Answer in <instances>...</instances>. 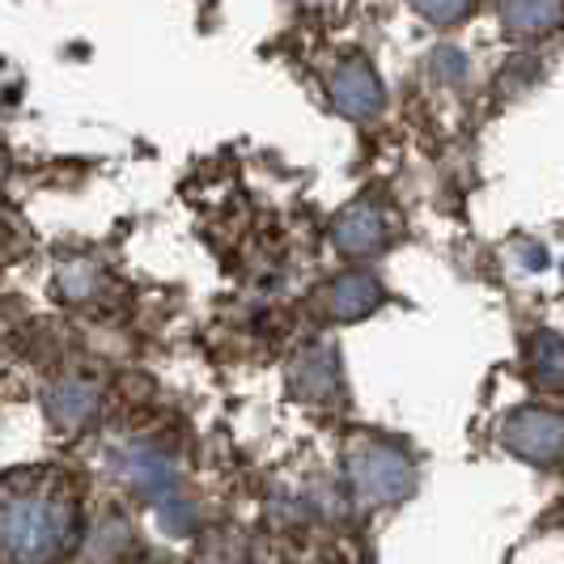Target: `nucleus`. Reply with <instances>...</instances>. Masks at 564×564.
Wrapping results in <instances>:
<instances>
[{
    "label": "nucleus",
    "instance_id": "nucleus-1",
    "mask_svg": "<svg viewBox=\"0 0 564 564\" xmlns=\"http://www.w3.org/2000/svg\"><path fill=\"white\" fill-rule=\"evenodd\" d=\"M82 535L77 480L59 467H30L0 480V561L56 564Z\"/></svg>",
    "mask_w": 564,
    "mask_h": 564
},
{
    "label": "nucleus",
    "instance_id": "nucleus-2",
    "mask_svg": "<svg viewBox=\"0 0 564 564\" xmlns=\"http://www.w3.org/2000/svg\"><path fill=\"white\" fill-rule=\"evenodd\" d=\"M348 484L366 506H395L416 488V471L399 446L366 437L348 451Z\"/></svg>",
    "mask_w": 564,
    "mask_h": 564
},
{
    "label": "nucleus",
    "instance_id": "nucleus-3",
    "mask_svg": "<svg viewBox=\"0 0 564 564\" xmlns=\"http://www.w3.org/2000/svg\"><path fill=\"white\" fill-rule=\"evenodd\" d=\"M501 442L509 454L547 467V463L564 458V416L547 412V408H518L501 424Z\"/></svg>",
    "mask_w": 564,
    "mask_h": 564
},
{
    "label": "nucleus",
    "instance_id": "nucleus-4",
    "mask_svg": "<svg viewBox=\"0 0 564 564\" xmlns=\"http://www.w3.org/2000/svg\"><path fill=\"white\" fill-rule=\"evenodd\" d=\"M332 238L344 254L352 259H366V254H378L391 238H395V213L373 196L352 199L336 221H332Z\"/></svg>",
    "mask_w": 564,
    "mask_h": 564
},
{
    "label": "nucleus",
    "instance_id": "nucleus-5",
    "mask_svg": "<svg viewBox=\"0 0 564 564\" xmlns=\"http://www.w3.org/2000/svg\"><path fill=\"white\" fill-rule=\"evenodd\" d=\"M332 102L348 119H373V115L382 111L387 94H382V82H378V73H373L369 59L352 56L332 73Z\"/></svg>",
    "mask_w": 564,
    "mask_h": 564
},
{
    "label": "nucleus",
    "instance_id": "nucleus-6",
    "mask_svg": "<svg viewBox=\"0 0 564 564\" xmlns=\"http://www.w3.org/2000/svg\"><path fill=\"white\" fill-rule=\"evenodd\" d=\"M382 284L373 281L369 272H344L323 289V314L336 323H357L382 306Z\"/></svg>",
    "mask_w": 564,
    "mask_h": 564
},
{
    "label": "nucleus",
    "instance_id": "nucleus-7",
    "mask_svg": "<svg viewBox=\"0 0 564 564\" xmlns=\"http://www.w3.org/2000/svg\"><path fill=\"white\" fill-rule=\"evenodd\" d=\"M289 387L297 399H332L339 391L336 352L327 344H314L306 352H297V361L289 369Z\"/></svg>",
    "mask_w": 564,
    "mask_h": 564
},
{
    "label": "nucleus",
    "instance_id": "nucleus-8",
    "mask_svg": "<svg viewBox=\"0 0 564 564\" xmlns=\"http://www.w3.org/2000/svg\"><path fill=\"white\" fill-rule=\"evenodd\" d=\"M98 412V387L85 378H64L47 391V416L64 429H77Z\"/></svg>",
    "mask_w": 564,
    "mask_h": 564
},
{
    "label": "nucleus",
    "instance_id": "nucleus-9",
    "mask_svg": "<svg viewBox=\"0 0 564 564\" xmlns=\"http://www.w3.org/2000/svg\"><path fill=\"white\" fill-rule=\"evenodd\" d=\"M501 22L509 34L539 39L564 22V0H501Z\"/></svg>",
    "mask_w": 564,
    "mask_h": 564
},
{
    "label": "nucleus",
    "instance_id": "nucleus-10",
    "mask_svg": "<svg viewBox=\"0 0 564 564\" xmlns=\"http://www.w3.org/2000/svg\"><path fill=\"white\" fill-rule=\"evenodd\" d=\"M527 369L543 391H564V339L556 332H535L527 339Z\"/></svg>",
    "mask_w": 564,
    "mask_h": 564
},
{
    "label": "nucleus",
    "instance_id": "nucleus-11",
    "mask_svg": "<svg viewBox=\"0 0 564 564\" xmlns=\"http://www.w3.org/2000/svg\"><path fill=\"white\" fill-rule=\"evenodd\" d=\"M123 476L137 484L141 492L158 497V501H166L170 492H174V467H170L162 454L144 451V446L123 454Z\"/></svg>",
    "mask_w": 564,
    "mask_h": 564
},
{
    "label": "nucleus",
    "instance_id": "nucleus-12",
    "mask_svg": "<svg viewBox=\"0 0 564 564\" xmlns=\"http://www.w3.org/2000/svg\"><path fill=\"white\" fill-rule=\"evenodd\" d=\"M416 13H424L429 22H437V26H451V22H463L467 13H471V4L476 0H408Z\"/></svg>",
    "mask_w": 564,
    "mask_h": 564
},
{
    "label": "nucleus",
    "instance_id": "nucleus-13",
    "mask_svg": "<svg viewBox=\"0 0 564 564\" xmlns=\"http://www.w3.org/2000/svg\"><path fill=\"white\" fill-rule=\"evenodd\" d=\"M94 284H98V276H94V268H85V263H73V268H64V272H59V289H64V297H85Z\"/></svg>",
    "mask_w": 564,
    "mask_h": 564
}]
</instances>
